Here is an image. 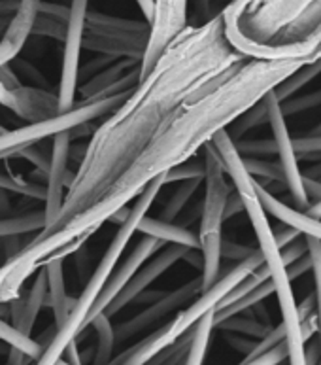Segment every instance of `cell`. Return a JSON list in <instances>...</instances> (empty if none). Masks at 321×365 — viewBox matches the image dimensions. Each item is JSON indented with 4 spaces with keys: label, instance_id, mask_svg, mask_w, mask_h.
Listing matches in <instances>:
<instances>
[{
    "label": "cell",
    "instance_id": "cell-1",
    "mask_svg": "<svg viewBox=\"0 0 321 365\" xmlns=\"http://www.w3.org/2000/svg\"><path fill=\"white\" fill-rule=\"evenodd\" d=\"M240 59L244 55L227 40L221 14L185 27L93 133L57 218L36 237L63 233L100 205L185 98Z\"/></svg>",
    "mask_w": 321,
    "mask_h": 365
},
{
    "label": "cell",
    "instance_id": "cell-2",
    "mask_svg": "<svg viewBox=\"0 0 321 365\" xmlns=\"http://www.w3.org/2000/svg\"><path fill=\"white\" fill-rule=\"evenodd\" d=\"M321 59V55L291 57V59H253L244 57L231 68L196 89L170 114L163 129L144 148L137 161L115 182L110 193L91 212L57 235L34 237L19 256L11 259V284L21 286L42 262L63 246L80 237H91L117 210L125 208L170 169L196 158V153L223 129H229L240 115L256 106L268 91L293 74L299 66Z\"/></svg>",
    "mask_w": 321,
    "mask_h": 365
},
{
    "label": "cell",
    "instance_id": "cell-3",
    "mask_svg": "<svg viewBox=\"0 0 321 365\" xmlns=\"http://www.w3.org/2000/svg\"><path fill=\"white\" fill-rule=\"evenodd\" d=\"M204 152V199L201 205V222H199V252L202 257L201 267V292H206L221 277V240H223L225 207L233 193V184L225 173L212 142L202 148Z\"/></svg>",
    "mask_w": 321,
    "mask_h": 365
},
{
    "label": "cell",
    "instance_id": "cell-4",
    "mask_svg": "<svg viewBox=\"0 0 321 365\" xmlns=\"http://www.w3.org/2000/svg\"><path fill=\"white\" fill-rule=\"evenodd\" d=\"M314 0H248L236 19H225V34L236 51L253 59H270V44Z\"/></svg>",
    "mask_w": 321,
    "mask_h": 365
},
{
    "label": "cell",
    "instance_id": "cell-5",
    "mask_svg": "<svg viewBox=\"0 0 321 365\" xmlns=\"http://www.w3.org/2000/svg\"><path fill=\"white\" fill-rule=\"evenodd\" d=\"M127 93L91 98V101H76V106L65 114L55 115L51 120L38 121V123H25L11 131H4L0 135V159L17 158V152L33 142L51 138L60 131H76L78 127L88 125L89 121L108 115L123 103Z\"/></svg>",
    "mask_w": 321,
    "mask_h": 365
},
{
    "label": "cell",
    "instance_id": "cell-6",
    "mask_svg": "<svg viewBox=\"0 0 321 365\" xmlns=\"http://www.w3.org/2000/svg\"><path fill=\"white\" fill-rule=\"evenodd\" d=\"M265 106H267L268 125L273 131V140L276 144V158L278 163L282 167L283 182H285V190L291 193L293 201L297 202V210L306 212L310 208V201L306 197L305 191V170L300 169V161L297 158L293 146V137L289 131L288 118L283 114L282 103L278 101L276 93L268 91L265 97Z\"/></svg>",
    "mask_w": 321,
    "mask_h": 365
},
{
    "label": "cell",
    "instance_id": "cell-7",
    "mask_svg": "<svg viewBox=\"0 0 321 365\" xmlns=\"http://www.w3.org/2000/svg\"><path fill=\"white\" fill-rule=\"evenodd\" d=\"M187 262L193 267H202L201 252L195 248H185L180 245H164L161 250H157L144 265L137 271V274L127 282V286L120 292V295L104 309V314L114 318L117 312H121L129 303L137 299L142 292H146L155 280L163 277L167 271L174 267L176 263Z\"/></svg>",
    "mask_w": 321,
    "mask_h": 365
},
{
    "label": "cell",
    "instance_id": "cell-8",
    "mask_svg": "<svg viewBox=\"0 0 321 365\" xmlns=\"http://www.w3.org/2000/svg\"><path fill=\"white\" fill-rule=\"evenodd\" d=\"M88 10L89 0H70V17H68V25H66L63 68H60L59 88H57L59 114H65L76 106L78 86H80V61H82Z\"/></svg>",
    "mask_w": 321,
    "mask_h": 365
},
{
    "label": "cell",
    "instance_id": "cell-9",
    "mask_svg": "<svg viewBox=\"0 0 321 365\" xmlns=\"http://www.w3.org/2000/svg\"><path fill=\"white\" fill-rule=\"evenodd\" d=\"M189 17V4L187 0H155V14L149 23L147 44L144 57L140 61V76H146L153 65L169 48V44L184 31Z\"/></svg>",
    "mask_w": 321,
    "mask_h": 365
},
{
    "label": "cell",
    "instance_id": "cell-10",
    "mask_svg": "<svg viewBox=\"0 0 321 365\" xmlns=\"http://www.w3.org/2000/svg\"><path fill=\"white\" fill-rule=\"evenodd\" d=\"M199 295H201V274L196 278H193V280H189L187 284H184V286H180V288L172 289V292H167L161 299L149 303L147 309L138 312L137 317H132L127 322L117 324V326L114 327L115 343H123V341H129V339L137 337L140 333L152 329V327L163 320L167 314H170V312H178L181 311V309H185L187 305H191Z\"/></svg>",
    "mask_w": 321,
    "mask_h": 365
},
{
    "label": "cell",
    "instance_id": "cell-11",
    "mask_svg": "<svg viewBox=\"0 0 321 365\" xmlns=\"http://www.w3.org/2000/svg\"><path fill=\"white\" fill-rule=\"evenodd\" d=\"M72 148V131H60L51 137V163L48 170V185H46V201H44V218L46 227L53 224L65 199L66 187L70 182L72 175L70 150ZM44 227V229H46Z\"/></svg>",
    "mask_w": 321,
    "mask_h": 365
},
{
    "label": "cell",
    "instance_id": "cell-12",
    "mask_svg": "<svg viewBox=\"0 0 321 365\" xmlns=\"http://www.w3.org/2000/svg\"><path fill=\"white\" fill-rule=\"evenodd\" d=\"M163 246L164 242L153 239V237H147V235H144V237L138 240V245L129 252V256L123 259L121 265H115V269L112 271V274H110L108 282L104 284V288L102 292H100V295H98L97 303H95V307H93L91 312H89L88 327L89 324H91L93 318L97 317V314H100V312H104V309L120 295L121 289L125 288L127 282L137 274L138 269H140L155 252L161 250Z\"/></svg>",
    "mask_w": 321,
    "mask_h": 365
},
{
    "label": "cell",
    "instance_id": "cell-13",
    "mask_svg": "<svg viewBox=\"0 0 321 365\" xmlns=\"http://www.w3.org/2000/svg\"><path fill=\"white\" fill-rule=\"evenodd\" d=\"M0 104L25 123H38L59 115L57 91L46 88L19 86L16 89H0Z\"/></svg>",
    "mask_w": 321,
    "mask_h": 365
},
{
    "label": "cell",
    "instance_id": "cell-14",
    "mask_svg": "<svg viewBox=\"0 0 321 365\" xmlns=\"http://www.w3.org/2000/svg\"><path fill=\"white\" fill-rule=\"evenodd\" d=\"M85 33L112 40V42L135 46V48L146 51L149 25L146 21L110 16V14L89 8L85 14Z\"/></svg>",
    "mask_w": 321,
    "mask_h": 365
},
{
    "label": "cell",
    "instance_id": "cell-15",
    "mask_svg": "<svg viewBox=\"0 0 321 365\" xmlns=\"http://www.w3.org/2000/svg\"><path fill=\"white\" fill-rule=\"evenodd\" d=\"M46 305H48V277H46V269L40 267L27 294L17 295L8 301L11 326L25 335H31L34 324L38 320V314Z\"/></svg>",
    "mask_w": 321,
    "mask_h": 365
},
{
    "label": "cell",
    "instance_id": "cell-16",
    "mask_svg": "<svg viewBox=\"0 0 321 365\" xmlns=\"http://www.w3.org/2000/svg\"><path fill=\"white\" fill-rule=\"evenodd\" d=\"M256 191L259 195V201H261L265 212L274 216L278 222L282 224L293 225L295 229H299L302 235H308V237H316L321 240V220H314L310 216H306L305 212H300L297 208L289 207L285 202H282L276 195H273L270 191H267L261 184L256 182Z\"/></svg>",
    "mask_w": 321,
    "mask_h": 365
},
{
    "label": "cell",
    "instance_id": "cell-17",
    "mask_svg": "<svg viewBox=\"0 0 321 365\" xmlns=\"http://www.w3.org/2000/svg\"><path fill=\"white\" fill-rule=\"evenodd\" d=\"M174 341H178V339L172 335L170 324H164L159 329H155L152 335H147L146 339H142L137 344L123 350L121 354H114L108 365H144L152 360L153 356L159 354L161 350L170 346Z\"/></svg>",
    "mask_w": 321,
    "mask_h": 365
},
{
    "label": "cell",
    "instance_id": "cell-18",
    "mask_svg": "<svg viewBox=\"0 0 321 365\" xmlns=\"http://www.w3.org/2000/svg\"><path fill=\"white\" fill-rule=\"evenodd\" d=\"M65 259H49L42 267L46 269L48 277V305L53 311L55 327H59L68 317L72 299L66 294V280H65Z\"/></svg>",
    "mask_w": 321,
    "mask_h": 365
},
{
    "label": "cell",
    "instance_id": "cell-19",
    "mask_svg": "<svg viewBox=\"0 0 321 365\" xmlns=\"http://www.w3.org/2000/svg\"><path fill=\"white\" fill-rule=\"evenodd\" d=\"M137 233L147 235L153 239L161 240L164 245H180L185 248H195L199 250V237L185 225L176 224V222H163L159 218H152L149 212L140 220Z\"/></svg>",
    "mask_w": 321,
    "mask_h": 365
},
{
    "label": "cell",
    "instance_id": "cell-20",
    "mask_svg": "<svg viewBox=\"0 0 321 365\" xmlns=\"http://www.w3.org/2000/svg\"><path fill=\"white\" fill-rule=\"evenodd\" d=\"M40 2L42 0H19L16 14L11 16L4 36L0 38L8 42L11 48H16L19 53L25 48V44H27V40L31 38L34 21H36V16H38Z\"/></svg>",
    "mask_w": 321,
    "mask_h": 365
},
{
    "label": "cell",
    "instance_id": "cell-21",
    "mask_svg": "<svg viewBox=\"0 0 321 365\" xmlns=\"http://www.w3.org/2000/svg\"><path fill=\"white\" fill-rule=\"evenodd\" d=\"M321 27V0H314L302 14H300L293 23H289L288 27L280 31L274 36L270 44H293L306 40L310 34H314Z\"/></svg>",
    "mask_w": 321,
    "mask_h": 365
},
{
    "label": "cell",
    "instance_id": "cell-22",
    "mask_svg": "<svg viewBox=\"0 0 321 365\" xmlns=\"http://www.w3.org/2000/svg\"><path fill=\"white\" fill-rule=\"evenodd\" d=\"M93 326L95 337H97V346L93 352V365H108L110 360L114 358L115 350V331L112 318L106 317L104 312L93 318L89 327Z\"/></svg>",
    "mask_w": 321,
    "mask_h": 365
},
{
    "label": "cell",
    "instance_id": "cell-23",
    "mask_svg": "<svg viewBox=\"0 0 321 365\" xmlns=\"http://www.w3.org/2000/svg\"><path fill=\"white\" fill-rule=\"evenodd\" d=\"M214 333V312H208L206 317L201 318L193 327V339H191L187 354L180 365H204L208 356V346L212 341Z\"/></svg>",
    "mask_w": 321,
    "mask_h": 365
},
{
    "label": "cell",
    "instance_id": "cell-24",
    "mask_svg": "<svg viewBox=\"0 0 321 365\" xmlns=\"http://www.w3.org/2000/svg\"><path fill=\"white\" fill-rule=\"evenodd\" d=\"M214 329H219L223 333H236V335H244V337L256 339V341H261L273 331L274 326H268V324H263L261 320H257L251 312H240V314H234V317L227 318V320L219 322L214 326Z\"/></svg>",
    "mask_w": 321,
    "mask_h": 365
},
{
    "label": "cell",
    "instance_id": "cell-25",
    "mask_svg": "<svg viewBox=\"0 0 321 365\" xmlns=\"http://www.w3.org/2000/svg\"><path fill=\"white\" fill-rule=\"evenodd\" d=\"M320 74H321V59L310 61V63H305L302 66H299L291 76L285 78V80H283V82L274 89L278 101L283 103V101L295 97V95H297L299 91H302L308 83L314 82Z\"/></svg>",
    "mask_w": 321,
    "mask_h": 365
},
{
    "label": "cell",
    "instance_id": "cell-26",
    "mask_svg": "<svg viewBox=\"0 0 321 365\" xmlns=\"http://www.w3.org/2000/svg\"><path fill=\"white\" fill-rule=\"evenodd\" d=\"M46 227L44 210L16 214V216H0V239L10 235H31L40 233Z\"/></svg>",
    "mask_w": 321,
    "mask_h": 365
},
{
    "label": "cell",
    "instance_id": "cell-27",
    "mask_svg": "<svg viewBox=\"0 0 321 365\" xmlns=\"http://www.w3.org/2000/svg\"><path fill=\"white\" fill-rule=\"evenodd\" d=\"M201 185L202 180L180 182V184L176 185V190L170 193L169 201L164 202L161 210H159V220H163V222H176V218L187 207V202L195 197V193L199 191Z\"/></svg>",
    "mask_w": 321,
    "mask_h": 365
},
{
    "label": "cell",
    "instance_id": "cell-28",
    "mask_svg": "<svg viewBox=\"0 0 321 365\" xmlns=\"http://www.w3.org/2000/svg\"><path fill=\"white\" fill-rule=\"evenodd\" d=\"M0 341L8 344L10 349H16L19 352H23V354H27L33 361L38 360L42 352H44V349L40 346L38 341H34L31 335H25L19 329H16V327L8 324L2 317H0Z\"/></svg>",
    "mask_w": 321,
    "mask_h": 365
},
{
    "label": "cell",
    "instance_id": "cell-29",
    "mask_svg": "<svg viewBox=\"0 0 321 365\" xmlns=\"http://www.w3.org/2000/svg\"><path fill=\"white\" fill-rule=\"evenodd\" d=\"M246 170L257 182H278L283 184L282 167L278 163V159H257V158H242Z\"/></svg>",
    "mask_w": 321,
    "mask_h": 365
},
{
    "label": "cell",
    "instance_id": "cell-30",
    "mask_svg": "<svg viewBox=\"0 0 321 365\" xmlns=\"http://www.w3.org/2000/svg\"><path fill=\"white\" fill-rule=\"evenodd\" d=\"M0 190L8 191V193H17V195L28 197V199H36L42 205L46 201V185L25 180V178H16V176L2 173V170H0Z\"/></svg>",
    "mask_w": 321,
    "mask_h": 365
},
{
    "label": "cell",
    "instance_id": "cell-31",
    "mask_svg": "<svg viewBox=\"0 0 321 365\" xmlns=\"http://www.w3.org/2000/svg\"><path fill=\"white\" fill-rule=\"evenodd\" d=\"M306 237L308 256L312 263V277H314V297H316V317H317V341L321 350V240L316 237Z\"/></svg>",
    "mask_w": 321,
    "mask_h": 365
},
{
    "label": "cell",
    "instance_id": "cell-32",
    "mask_svg": "<svg viewBox=\"0 0 321 365\" xmlns=\"http://www.w3.org/2000/svg\"><path fill=\"white\" fill-rule=\"evenodd\" d=\"M191 339H193V329L185 331L178 341L163 349L159 354H155L152 360L144 365H180L181 360L187 354V349H189Z\"/></svg>",
    "mask_w": 321,
    "mask_h": 365
},
{
    "label": "cell",
    "instance_id": "cell-33",
    "mask_svg": "<svg viewBox=\"0 0 321 365\" xmlns=\"http://www.w3.org/2000/svg\"><path fill=\"white\" fill-rule=\"evenodd\" d=\"M234 148L240 158L270 159L276 155V144L273 138H238L234 140Z\"/></svg>",
    "mask_w": 321,
    "mask_h": 365
},
{
    "label": "cell",
    "instance_id": "cell-34",
    "mask_svg": "<svg viewBox=\"0 0 321 365\" xmlns=\"http://www.w3.org/2000/svg\"><path fill=\"white\" fill-rule=\"evenodd\" d=\"M17 158L28 161L38 173L48 176L49 163H51V148L46 146V140L33 142V144L21 148V150L17 152Z\"/></svg>",
    "mask_w": 321,
    "mask_h": 365
},
{
    "label": "cell",
    "instance_id": "cell-35",
    "mask_svg": "<svg viewBox=\"0 0 321 365\" xmlns=\"http://www.w3.org/2000/svg\"><path fill=\"white\" fill-rule=\"evenodd\" d=\"M164 178V185L167 184H180V182L187 180H202L204 178V161H199L196 158L185 161V163L178 165L174 169H170Z\"/></svg>",
    "mask_w": 321,
    "mask_h": 365
},
{
    "label": "cell",
    "instance_id": "cell-36",
    "mask_svg": "<svg viewBox=\"0 0 321 365\" xmlns=\"http://www.w3.org/2000/svg\"><path fill=\"white\" fill-rule=\"evenodd\" d=\"M321 106V89H316L312 93H302V95H295L282 103V110L285 118L295 114H302L308 110L320 108Z\"/></svg>",
    "mask_w": 321,
    "mask_h": 365
},
{
    "label": "cell",
    "instance_id": "cell-37",
    "mask_svg": "<svg viewBox=\"0 0 321 365\" xmlns=\"http://www.w3.org/2000/svg\"><path fill=\"white\" fill-rule=\"evenodd\" d=\"M293 146L299 161H306V163L321 161V135H305V137L293 138Z\"/></svg>",
    "mask_w": 321,
    "mask_h": 365
},
{
    "label": "cell",
    "instance_id": "cell-38",
    "mask_svg": "<svg viewBox=\"0 0 321 365\" xmlns=\"http://www.w3.org/2000/svg\"><path fill=\"white\" fill-rule=\"evenodd\" d=\"M11 66H14V71L19 76L23 86H33V88H46V78L44 74L33 65V63H28L27 59H21L19 55L14 57L10 61Z\"/></svg>",
    "mask_w": 321,
    "mask_h": 365
},
{
    "label": "cell",
    "instance_id": "cell-39",
    "mask_svg": "<svg viewBox=\"0 0 321 365\" xmlns=\"http://www.w3.org/2000/svg\"><path fill=\"white\" fill-rule=\"evenodd\" d=\"M283 361H288V346H285V339L282 343H278L276 346L268 349L267 352H263L259 356H244V360L238 365H282Z\"/></svg>",
    "mask_w": 321,
    "mask_h": 365
},
{
    "label": "cell",
    "instance_id": "cell-40",
    "mask_svg": "<svg viewBox=\"0 0 321 365\" xmlns=\"http://www.w3.org/2000/svg\"><path fill=\"white\" fill-rule=\"evenodd\" d=\"M31 34H36V36H48V38L65 42L66 25L65 23L57 21V19H51V17L38 14V16H36V21H34L33 33Z\"/></svg>",
    "mask_w": 321,
    "mask_h": 365
},
{
    "label": "cell",
    "instance_id": "cell-41",
    "mask_svg": "<svg viewBox=\"0 0 321 365\" xmlns=\"http://www.w3.org/2000/svg\"><path fill=\"white\" fill-rule=\"evenodd\" d=\"M306 254H308V245H306L305 235L293 240V242L285 245L283 248H280V256H282V262L285 267L297 262V259H300V257H305Z\"/></svg>",
    "mask_w": 321,
    "mask_h": 365
},
{
    "label": "cell",
    "instance_id": "cell-42",
    "mask_svg": "<svg viewBox=\"0 0 321 365\" xmlns=\"http://www.w3.org/2000/svg\"><path fill=\"white\" fill-rule=\"evenodd\" d=\"M114 61V57H108V55H100L98 53L95 59L88 61L85 65L80 66V82H85V80H89V78H93L95 74H98V72H102L104 68H108Z\"/></svg>",
    "mask_w": 321,
    "mask_h": 365
},
{
    "label": "cell",
    "instance_id": "cell-43",
    "mask_svg": "<svg viewBox=\"0 0 321 365\" xmlns=\"http://www.w3.org/2000/svg\"><path fill=\"white\" fill-rule=\"evenodd\" d=\"M253 252H256V248H250V246L221 240V259L227 257V259H231V262L238 263L242 262V259H246V257H250Z\"/></svg>",
    "mask_w": 321,
    "mask_h": 365
},
{
    "label": "cell",
    "instance_id": "cell-44",
    "mask_svg": "<svg viewBox=\"0 0 321 365\" xmlns=\"http://www.w3.org/2000/svg\"><path fill=\"white\" fill-rule=\"evenodd\" d=\"M38 14L42 16H48L51 19H57V21L68 25V17H70V4L63 6L57 4V2H40Z\"/></svg>",
    "mask_w": 321,
    "mask_h": 365
},
{
    "label": "cell",
    "instance_id": "cell-45",
    "mask_svg": "<svg viewBox=\"0 0 321 365\" xmlns=\"http://www.w3.org/2000/svg\"><path fill=\"white\" fill-rule=\"evenodd\" d=\"M273 235L278 248H283V246L289 245V242H293V240H297L299 237H302V233H300L299 229H295L293 225L289 224H282V222H280L278 227H273Z\"/></svg>",
    "mask_w": 321,
    "mask_h": 365
},
{
    "label": "cell",
    "instance_id": "cell-46",
    "mask_svg": "<svg viewBox=\"0 0 321 365\" xmlns=\"http://www.w3.org/2000/svg\"><path fill=\"white\" fill-rule=\"evenodd\" d=\"M223 337L231 349L236 350V352H240V354H244V356L250 354L251 350L256 349V344H257L256 339L244 337V335H236V333H225Z\"/></svg>",
    "mask_w": 321,
    "mask_h": 365
},
{
    "label": "cell",
    "instance_id": "cell-47",
    "mask_svg": "<svg viewBox=\"0 0 321 365\" xmlns=\"http://www.w3.org/2000/svg\"><path fill=\"white\" fill-rule=\"evenodd\" d=\"M193 17H196L195 25H202L212 19V0H187Z\"/></svg>",
    "mask_w": 321,
    "mask_h": 365
},
{
    "label": "cell",
    "instance_id": "cell-48",
    "mask_svg": "<svg viewBox=\"0 0 321 365\" xmlns=\"http://www.w3.org/2000/svg\"><path fill=\"white\" fill-rule=\"evenodd\" d=\"M19 86H23V83L14 71L11 63L0 65V89H16Z\"/></svg>",
    "mask_w": 321,
    "mask_h": 365
},
{
    "label": "cell",
    "instance_id": "cell-49",
    "mask_svg": "<svg viewBox=\"0 0 321 365\" xmlns=\"http://www.w3.org/2000/svg\"><path fill=\"white\" fill-rule=\"evenodd\" d=\"M285 271H288L289 280L293 282L295 278L302 277V274H305V273H308V271H312L310 256L306 254L305 257H300V259H297V262H295V263H291V265H288V267H285Z\"/></svg>",
    "mask_w": 321,
    "mask_h": 365
},
{
    "label": "cell",
    "instance_id": "cell-50",
    "mask_svg": "<svg viewBox=\"0 0 321 365\" xmlns=\"http://www.w3.org/2000/svg\"><path fill=\"white\" fill-rule=\"evenodd\" d=\"M63 358H65L66 364L70 365H83V360H82V354H80V349H78V341L74 339L68 346H66L65 354H63Z\"/></svg>",
    "mask_w": 321,
    "mask_h": 365
},
{
    "label": "cell",
    "instance_id": "cell-51",
    "mask_svg": "<svg viewBox=\"0 0 321 365\" xmlns=\"http://www.w3.org/2000/svg\"><path fill=\"white\" fill-rule=\"evenodd\" d=\"M138 8H140L142 16H144V21L149 25L153 19V14H155V0H137Z\"/></svg>",
    "mask_w": 321,
    "mask_h": 365
},
{
    "label": "cell",
    "instance_id": "cell-52",
    "mask_svg": "<svg viewBox=\"0 0 321 365\" xmlns=\"http://www.w3.org/2000/svg\"><path fill=\"white\" fill-rule=\"evenodd\" d=\"M17 55H19V51H17L16 48H11L8 42L0 40V65H4V63H10L14 57H17Z\"/></svg>",
    "mask_w": 321,
    "mask_h": 365
},
{
    "label": "cell",
    "instance_id": "cell-53",
    "mask_svg": "<svg viewBox=\"0 0 321 365\" xmlns=\"http://www.w3.org/2000/svg\"><path fill=\"white\" fill-rule=\"evenodd\" d=\"M0 214L2 216H14V202L10 199V193L0 190Z\"/></svg>",
    "mask_w": 321,
    "mask_h": 365
},
{
    "label": "cell",
    "instance_id": "cell-54",
    "mask_svg": "<svg viewBox=\"0 0 321 365\" xmlns=\"http://www.w3.org/2000/svg\"><path fill=\"white\" fill-rule=\"evenodd\" d=\"M19 0H0V17H11L16 14Z\"/></svg>",
    "mask_w": 321,
    "mask_h": 365
},
{
    "label": "cell",
    "instance_id": "cell-55",
    "mask_svg": "<svg viewBox=\"0 0 321 365\" xmlns=\"http://www.w3.org/2000/svg\"><path fill=\"white\" fill-rule=\"evenodd\" d=\"M31 360L27 354H23L19 350L10 349V356H8V365H25V361Z\"/></svg>",
    "mask_w": 321,
    "mask_h": 365
},
{
    "label": "cell",
    "instance_id": "cell-56",
    "mask_svg": "<svg viewBox=\"0 0 321 365\" xmlns=\"http://www.w3.org/2000/svg\"><path fill=\"white\" fill-rule=\"evenodd\" d=\"M10 262H4L2 265H0V294H2V286H4V280L6 277H8V273H10Z\"/></svg>",
    "mask_w": 321,
    "mask_h": 365
},
{
    "label": "cell",
    "instance_id": "cell-57",
    "mask_svg": "<svg viewBox=\"0 0 321 365\" xmlns=\"http://www.w3.org/2000/svg\"><path fill=\"white\" fill-rule=\"evenodd\" d=\"M306 135H321V121L317 123L316 127H314V129H310V131L306 133Z\"/></svg>",
    "mask_w": 321,
    "mask_h": 365
},
{
    "label": "cell",
    "instance_id": "cell-58",
    "mask_svg": "<svg viewBox=\"0 0 321 365\" xmlns=\"http://www.w3.org/2000/svg\"><path fill=\"white\" fill-rule=\"evenodd\" d=\"M57 365H70V364H66L65 360H59V361H57Z\"/></svg>",
    "mask_w": 321,
    "mask_h": 365
},
{
    "label": "cell",
    "instance_id": "cell-59",
    "mask_svg": "<svg viewBox=\"0 0 321 365\" xmlns=\"http://www.w3.org/2000/svg\"><path fill=\"white\" fill-rule=\"evenodd\" d=\"M6 131V129H4V127H2V125H0V135H2V133H4Z\"/></svg>",
    "mask_w": 321,
    "mask_h": 365
}]
</instances>
